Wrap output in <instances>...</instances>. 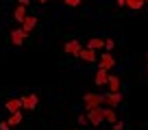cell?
<instances>
[{
	"instance_id": "484cf974",
	"label": "cell",
	"mask_w": 148,
	"mask_h": 130,
	"mask_svg": "<svg viewBox=\"0 0 148 130\" xmlns=\"http://www.w3.org/2000/svg\"><path fill=\"white\" fill-rule=\"evenodd\" d=\"M146 67H148V56H146Z\"/></svg>"
},
{
	"instance_id": "4316f807",
	"label": "cell",
	"mask_w": 148,
	"mask_h": 130,
	"mask_svg": "<svg viewBox=\"0 0 148 130\" xmlns=\"http://www.w3.org/2000/svg\"><path fill=\"white\" fill-rule=\"evenodd\" d=\"M144 2H148V0H144Z\"/></svg>"
},
{
	"instance_id": "7402d4cb",
	"label": "cell",
	"mask_w": 148,
	"mask_h": 130,
	"mask_svg": "<svg viewBox=\"0 0 148 130\" xmlns=\"http://www.w3.org/2000/svg\"><path fill=\"white\" fill-rule=\"evenodd\" d=\"M124 128V124H122V121H116V124H113V130H122Z\"/></svg>"
},
{
	"instance_id": "d4e9b609",
	"label": "cell",
	"mask_w": 148,
	"mask_h": 130,
	"mask_svg": "<svg viewBox=\"0 0 148 130\" xmlns=\"http://www.w3.org/2000/svg\"><path fill=\"white\" fill-rule=\"evenodd\" d=\"M37 2H39V5H44V2H48V0H37Z\"/></svg>"
},
{
	"instance_id": "4fadbf2b",
	"label": "cell",
	"mask_w": 148,
	"mask_h": 130,
	"mask_svg": "<svg viewBox=\"0 0 148 130\" xmlns=\"http://www.w3.org/2000/svg\"><path fill=\"white\" fill-rule=\"evenodd\" d=\"M87 48H92V50H105V39L92 37V39L87 41Z\"/></svg>"
},
{
	"instance_id": "30bf717a",
	"label": "cell",
	"mask_w": 148,
	"mask_h": 130,
	"mask_svg": "<svg viewBox=\"0 0 148 130\" xmlns=\"http://www.w3.org/2000/svg\"><path fill=\"white\" fill-rule=\"evenodd\" d=\"M79 59L85 61V63H98V54L92 50V48H83V52H81Z\"/></svg>"
},
{
	"instance_id": "8fae6325",
	"label": "cell",
	"mask_w": 148,
	"mask_h": 130,
	"mask_svg": "<svg viewBox=\"0 0 148 130\" xmlns=\"http://www.w3.org/2000/svg\"><path fill=\"white\" fill-rule=\"evenodd\" d=\"M26 18H28V13H26V7H24V5H18V7H15V11H13V20L22 24Z\"/></svg>"
},
{
	"instance_id": "7c38bea8",
	"label": "cell",
	"mask_w": 148,
	"mask_h": 130,
	"mask_svg": "<svg viewBox=\"0 0 148 130\" xmlns=\"http://www.w3.org/2000/svg\"><path fill=\"white\" fill-rule=\"evenodd\" d=\"M107 89L109 91H120V78L116 74H109V80H107Z\"/></svg>"
},
{
	"instance_id": "ba28073f",
	"label": "cell",
	"mask_w": 148,
	"mask_h": 130,
	"mask_svg": "<svg viewBox=\"0 0 148 130\" xmlns=\"http://www.w3.org/2000/svg\"><path fill=\"white\" fill-rule=\"evenodd\" d=\"M109 70H102V67H98L96 70V76H94V83L98 85V87H107V80H109Z\"/></svg>"
},
{
	"instance_id": "7a4b0ae2",
	"label": "cell",
	"mask_w": 148,
	"mask_h": 130,
	"mask_svg": "<svg viewBox=\"0 0 148 130\" xmlns=\"http://www.w3.org/2000/svg\"><path fill=\"white\" fill-rule=\"evenodd\" d=\"M87 119L92 126H100L102 121H105V108L98 106V108H92V111H87Z\"/></svg>"
},
{
	"instance_id": "d6986e66",
	"label": "cell",
	"mask_w": 148,
	"mask_h": 130,
	"mask_svg": "<svg viewBox=\"0 0 148 130\" xmlns=\"http://www.w3.org/2000/svg\"><path fill=\"white\" fill-rule=\"evenodd\" d=\"M63 5H65V7H79L81 0H63Z\"/></svg>"
},
{
	"instance_id": "3957f363",
	"label": "cell",
	"mask_w": 148,
	"mask_h": 130,
	"mask_svg": "<svg viewBox=\"0 0 148 130\" xmlns=\"http://www.w3.org/2000/svg\"><path fill=\"white\" fill-rule=\"evenodd\" d=\"M63 52L70 56H81V52H83V43L79 41V39H72V41H68L63 46Z\"/></svg>"
},
{
	"instance_id": "52a82bcc",
	"label": "cell",
	"mask_w": 148,
	"mask_h": 130,
	"mask_svg": "<svg viewBox=\"0 0 148 130\" xmlns=\"http://www.w3.org/2000/svg\"><path fill=\"white\" fill-rule=\"evenodd\" d=\"M37 95L35 93H28V95H22V106H24V111H35L37 108Z\"/></svg>"
},
{
	"instance_id": "8992f818",
	"label": "cell",
	"mask_w": 148,
	"mask_h": 130,
	"mask_svg": "<svg viewBox=\"0 0 148 130\" xmlns=\"http://www.w3.org/2000/svg\"><path fill=\"white\" fill-rule=\"evenodd\" d=\"M26 37H28V32L24 30L22 26H20V28H15V30H11V43H13V46H22Z\"/></svg>"
},
{
	"instance_id": "44dd1931",
	"label": "cell",
	"mask_w": 148,
	"mask_h": 130,
	"mask_svg": "<svg viewBox=\"0 0 148 130\" xmlns=\"http://www.w3.org/2000/svg\"><path fill=\"white\" fill-rule=\"evenodd\" d=\"M11 126H9V121H0V130H9Z\"/></svg>"
},
{
	"instance_id": "5bb4252c",
	"label": "cell",
	"mask_w": 148,
	"mask_h": 130,
	"mask_svg": "<svg viewBox=\"0 0 148 130\" xmlns=\"http://www.w3.org/2000/svg\"><path fill=\"white\" fill-rule=\"evenodd\" d=\"M35 26H37V18H35V15H28V18H26V20L22 22V28H24L26 32H31V30H33Z\"/></svg>"
},
{
	"instance_id": "9a60e30c",
	"label": "cell",
	"mask_w": 148,
	"mask_h": 130,
	"mask_svg": "<svg viewBox=\"0 0 148 130\" xmlns=\"http://www.w3.org/2000/svg\"><path fill=\"white\" fill-rule=\"evenodd\" d=\"M105 121H109L111 126L118 121V115H116V108H111V106H107L105 108Z\"/></svg>"
},
{
	"instance_id": "ffe728a7",
	"label": "cell",
	"mask_w": 148,
	"mask_h": 130,
	"mask_svg": "<svg viewBox=\"0 0 148 130\" xmlns=\"http://www.w3.org/2000/svg\"><path fill=\"white\" fill-rule=\"evenodd\" d=\"M79 124H81V126H85V124H89V119H87V115H79Z\"/></svg>"
},
{
	"instance_id": "5b68a950",
	"label": "cell",
	"mask_w": 148,
	"mask_h": 130,
	"mask_svg": "<svg viewBox=\"0 0 148 130\" xmlns=\"http://www.w3.org/2000/svg\"><path fill=\"white\" fill-rule=\"evenodd\" d=\"M105 104H107V106H111V108H116L118 104H122V93H120V91H109V93H105Z\"/></svg>"
},
{
	"instance_id": "e0dca14e",
	"label": "cell",
	"mask_w": 148,
	"mask_h": 130,
	"mask_svg": "<svg viewBox=\"0 0 148 130\" xmlns=\"http://www.w3.org/2000/svg\"><path fill=\"white\" fill-rule=\"evenodd\" d=\"M144 5H146L144 0H126V7H129V9H133V11H139Z\"/></svg>"
},
{
	"instance_id": "2e32d148",
	"label": "cell",
	"mask_w": 148,
	"mask_h": 130,
	"mask_svg": "<svg viewBox=\"0 0 148 130\" xmlns=\"http://www.w3.org/2000/svg\"><path fill=\"white\" fill-rule=\"evenodd\" d=\"M7 121H9V126H20V124L24 121V117H22V111H18V113H11V115H9V119H7Z\"/></svg>"
},
{
	"instance_id": "6da1fadb",
	"label": "cell",
	"mask_w": 148,
	"mask_h": 130,
	"mask_svg": "<svg viewBox=\"0 0 148 130\" xmlns=\"http://www.w3.org/2000/svg\"><path fill=\"white\" fill-rule=\"evenodd\" d=\"M83 104L87 111H92V108H98L105 104V95H100V93H85L83 95Z\"/></svg>"
},
{
	"instance_id": "ac0fdd59",
	"label": "cell",
	"mask_w": 148,
	"mask_h": 130,
	"mask_svg": "<svg viewBox=\"0 0 148 130\" xmlns=\"http://www.w3.org/2000/svg\"><path fill=\"white\" fill-rule=\"evenodd\" d=\"M113 46H116V41H113V39H105V50H107V52L113 50Z\"/></svg>"
},
{
	"instance_id": "603a6c76",
	"label": "cell",
	"mask_w": 148,
	"mask_h": 130,
	"mask_svg": "<svg viewBox=\"0 0 148 130\" xmlns=\"http://www.w3.org/2000/svg\"><path fill=\"white\" fill-rule=\"evenodd\" d=\"M28 2L31 0H18V5H24V7H28Z\"/></svg>"
},
{
	"instance_id": "277c9868",
	"label": "cell",
	"mask_w": 148,
	"mask_h": 130,
	"mask_svg": "<svg viewBox=\"0 0 148 130\" xmlns=\"http://www.w3.org/2000/svg\"><path fill=\"white\" fill-rule=\"evenodd\" d=\"M98 67L111 72L113 67H116V59H113V54H111V52H102V54L98 56Z\"/></svg>"
},
{
	"instance_id": "9c48e42d",
	"label": "cell",
	"mask_w": 148,
	"mask_h": 130,
	"mask_svg": "<svg viewBox=\"0 0 148 130\" xmlns=\"http://www.w3.org/2000/svg\"><path fill=\"white\" fill-rule=\"evenodd\" d=\"M7 111L9 113H18V111H22V98H9V100H7Z\"/></svg>"
},
{
	"instance_id": "cb8c5ba5",
	"label": "cell",
	"mask_w": 148,
	"mask_h": 130,
	"mask_svg": "<svg viewBox=\"0 0 148 130\" xmlns=\"http://www.w3.org/2000/svg\"><path fill=\"white\" fill-rule=\"evenodd\" d=\"M118 2V7H126V0H116Z\"/></svg>"
}]
</instances>
